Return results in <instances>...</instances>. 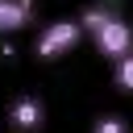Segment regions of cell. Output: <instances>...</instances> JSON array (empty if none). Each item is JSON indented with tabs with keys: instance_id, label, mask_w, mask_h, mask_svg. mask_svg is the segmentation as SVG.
<instances>
[{
	"instance_id": "277c9868",
	"label": "cell",
	"mask_w": 133,
	"mask_h": 133,
	"mask_svg": "<svg viewBox=\"0 0 133 133\" xmlns=\"http://www.w3.org/2000/svg\"><path fill=\"white\" fill-rule=\"evenodd\" d=\"M33 21V4L29 0H0V33H17Z\"/></svg>"
},
{
	"instance_id": "6da1fadb",
	"label": "cell",
	"mask_w": 133,
	"mask_h": 133,
	"mask_svg": "<svg viewBox=\"0 0 133 133\" xmlns=\"http://www.w3.org/2000/svg\"><path fill=\"white\" fill-rule=\"evenodd\" d=\"M79 21H83V29L91 33V42H96L100 54H108V58H116V62L133 54V25H129L116 8L91 4V8L79 12Z\"/></svg>"
},
{
	"instance_id": "5b68a950",
	"label": "cell",
	"mask_w": 133,
	"mask_h": 133,
	"mask_svg": "<svg viewBox=\"0 0 133 133\" xmlns=\"http://www.w3.org/2000/svg\"><path fill=\"white\" fill-rule=\"evenodd\" d=\"M112 79H116V87H121V91H133V54L116 62V71H112Z\"/></svg>"
},
{
	"instance_id": "7a4b0ae2",
	"label": "cell",
	"mask_w": 133,
	"mask_h": 133,
	"mask_svg": "<svg viewBox=\"0 0 133 133\" xmlns=\"http://www.w3.org/2000/svg\"><path fill=\"white\" fill-rule=\"evenodd\" d=\"M83 33H87V29H83V21H79V17H58V21H50V25L37 33L33 54H37V58H58V54H66Z\"/></svg>"
},
{
	"instance_id": "8992f818",
	"label": "cell",
	"mask_w": 133,
	"mask_h": 133,
	"mask_svg": "<svg viewBox=\"0 0 133 133\" xmlns=\"http://www.w3.org/2000/svg\"><path fill=\"white\" fill-rule=\"evenodd\" d=\"M91 133H129V125H125V116L108 112V116H100V121H96V129H91Z\"/></svg>"
},
{
	"instance_id": "3957f363",
	"label": "cell",
	"mask_w": 133,
	"mask_h": 133,
	"mask_svg": "<svg viewBox=\"0 0 133 133\" xmlns=\"http://www.w3.org/2000/svg\"><path fill=\"white\" fill-rule=\"evenodd\" d=\"M42 121H46V108H42L37 96H17V100L8 104V125H12L17 133H37Z\"/></svg>"
}]
</instances>
